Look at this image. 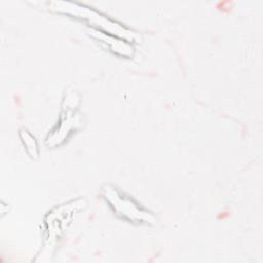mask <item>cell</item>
<instances>
[{
	"instance_id": "1",
	"label": "cell",
	"mask_w": 263,
	"mask_h": 263,
	"mask_svg": "<svg viewBox=\"0 0 263 263\" xmlns=\"http://www.w3.org/2000/svg\"><path fill=\"white\" fill-rule=\"evenodd\" d=\"M105 197L106 199L111 203V204H121L124 205V208H119L117 210H115L116 213H118L119 215H122L124 218L129 219L130 221H149L148 218V213L146 212H141L136 204H134L132 202V200L129 199H125L122 198V196H120L117 191L110 189L107 191V189H105Z\"/></svg>"
}]
</instances>
